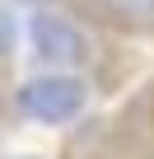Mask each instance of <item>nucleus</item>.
Wrapping results in <instances>:
<instances>
[{"label":"nucleus","instance_id":"nucleus-1","mask_svg":"<svg viewBox=\"0 0 154 159\" xmlns=\"http://www.w3.org/2000/svg\"><path fill=\"white\" fill-rule=\"evenodd\" d=\"M56 159H154V70L117 103L75 122Z\"/></svg>","mask_w":154,"mask_h":159},{"label":"nucleus","instance_id":"nucleus-2","mask_svg":"<svg viewBox=\"0 0 154 159\" xmlns=\"http://www.w3.org/2000/svg\"><path fill=\"white\" fill-rule=\"evenodd\" d=\"M108 98L98 80L80 70H37L24 80H5V117L10 122H33V126H75L94 103Z\"/></svg>","mask_w":154,"mask_h":159},{"label":"nucleus","instance_id":"nucleus-3","mask_svg":"<svg viewBox=\"0 0 154 159\" xmlns=\"http://www.w3.org/2000/svg\"><path fill=\"white\" fill-rule=\"evenodd\" d=\"M61 5L117 47H154V0H61Z\"/></svg>","mask_w":154,"mask_h":159},{"label":"nucleus","instance_id":"nucleus-4","mask_svg":"<svg viewBox=\"0 0 154 159\" xmlns=\"http://www.w3.org/2000/svg\"><path fill=\"white\" fill-rule=\"evenodd\" d=\"M5 5L14 10V5H24V10H47V5H61V0H5Z\"/></svg>","mask_w":154,"mask_h":159}]
</instances>
